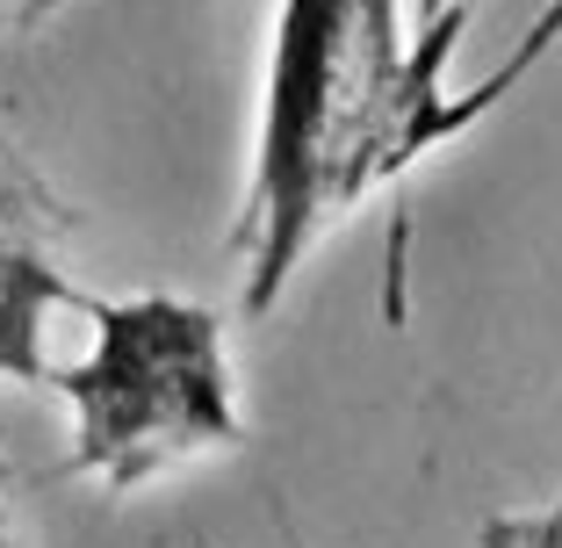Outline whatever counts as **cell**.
I'll list each match as a JSON object with an SVG mask.
<instances>
[{"label":"cell","instance_id":"5b68a950","mask_svg":"<svg viewBox=\"0 0 562 548\" xmlns=\"http://www.w3.org/2000/svg\"><path fill=\"white\" fill-rule=\"evenodd\" d=\"M0 548H30L22 513H15V477H8V455H0Z\"/></svg>","mask_w":562,"mask_h":548},{"label":"cell","instance_id":"7a4b0ae2","mask_svg":"<svg viewBox=\"0 0 562 548\" xmlns=\"http://www.w3.org/2000/svg\"><path fill=\"white\" fill-rule=\"evenodd\" d=\"M87 325H94L87 354H72L50 376L72 426L66 477L137 499L246 440L232 339L210 303L166 297V289L94 297Z\"/></svg>","mask_w":562,"mask_h":548},{"label":"cell","instance_id":"277c9868","mask_svg":"<svg viewBox=\"0 0 562 548\" xmlns=\"http://www.w3.org/2000/svg\"><path fill=\"white\" fill-rule=\"evenodd\" d=\"M555 44H562V0H548L541 15L527 22V36H519V44L505 51V66H497V72H483V80L469 87L462 101H440V116H432V145H447V137H462L469 123H483V116H491V109H497V101L513 94V87L527 80L533 66H541L548 51H555Z\"/></svg>","mask_w":562,"mask_h":548},{"label":"cell","instance_id":"52a82bcc","mask_svg":"<svg viewBox=\"0 0 562 548\" xmlns=\"http://www.w3.org/2000/svg\"><path fill=\"white\" fill-rule=\"evenodd\" d=\"M50 0H0V22H36Z\"/></svg>","mask_w":562,"mask_h":548},{"label":"cell","instance_id":"ba28073f","mask_svg":"<svg viewBox=\"0 0 562 548\" xmlns=\"http://www.w3.org/2000/svg\"><path fill=\"white\" fill-rule=\"evenodd\" d=\"M281 534H289V527H281ZM289 548H303V541H296V534H289Z\"/></svg>","mask_w":562,"mask_h":548},{"label":"cell","instance_id":"8992f818","mask_svg":"<svg viewBox=\"0 0 562 548\" xmlns=\"http://www.w3.org/2000/svg\"><path fill=\"white\" fill-rule=\"evenodd\" d=\"M412 15H418V36H454L462 8L454 0H412Z\"/></svg>","mask_w":562,"mask_h":548},{"label":"cell","instance_id":"6da1fadb","mask_svg":"<svg viewBox=\"0 0 562 548\" xmlns=\"http://www.w3.org/2000/svg\"><path fill=\"white\" fill-rule=\"evenodd\" d=\"M440 66L404 44L397 0H281L246 181V317L274 311L303 253L368 188L432 152Z\"/></svg>","mask_w":562,"mask_h":548},{"label":"cell","instance_id":"3957f363","mask_svg":"<svg viewBox=\"0 0 562 548\" xmlns=\"http://www.w3.org/2000/svg\"><path fill=\"white\" fill-rule=\"evenodd\" d=\"M58 311L87 317L94 297L72 282L66 253H58V216L36 195V181L0 159V382L44 390L58 376L44 354Z\"/></svg>","mask_w":562,"mask_h":548}]
</instances>
